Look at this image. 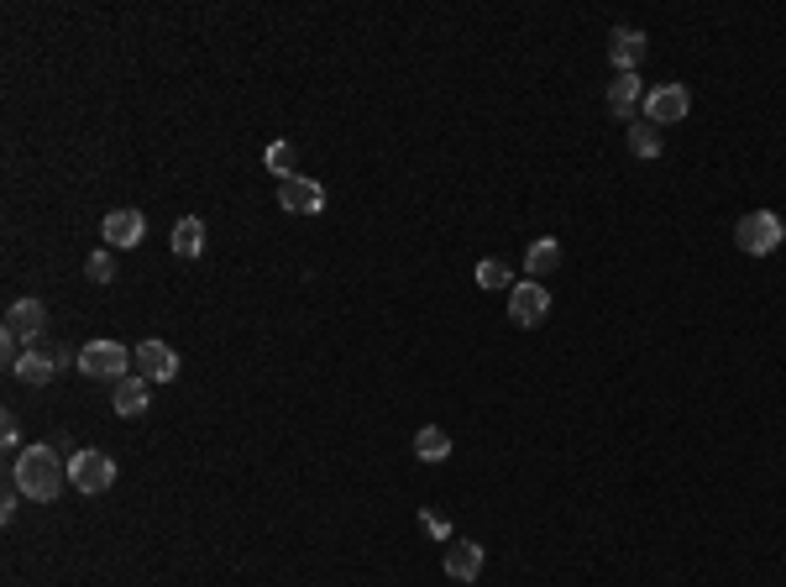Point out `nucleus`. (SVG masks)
<instances>
[{
  "mask_svg": "<svg viewBox=\"0 0 786 587\" xmlns=\"http://www.w3.org/2000/svg\"><path fill=\"white\" fill-rule=\"evenodd\" d=\"M645 53H650V43H645L640 26H614V37H608V58H614V69L635 74Z\"/></svg>",
  "mask_w": 786,
  "mask_h": 587,
  "instance_id": "nucleus-11",
  "label": "nucleus"
},
{
  "mask_svg": "<svg viewBox=\"0 0 786 587\" xmlns=\"http://www.w3.org/2000/svg\"><path fill=\"white\" fill-rule=\"evenodd\" d=\"M734 241H739V252H750V258H771V252L786 241L782 215H776V211H750L734 226Z\"/></svg>",
  "mask_w": 786,
  "mask_h": 587,
  "instance_id": "nucleus-2",
  "label": "nucleus"
},
{
  "mask_svg": "<svg viewBox=\"0 0 786 587\" xmlns=\"http://www.w3.org/2000/svg\"><path fill=\"white\" fill-rule=\"evenodd\" d=\"M100 232H105V247H111V252H126V247H137L147 236V221H143V211H111Z\"/></svg>",
  "mask_w": 786,
  "mask_h": 587,
  "instance_id": "nucleus-12",
  "label": "nucleus"
},
{
  "mask_svg": "<svg viewBox=\"0 0 786 587\" xmlns=\"http://www.w3.org/2000/svg\"><path fill=\"white\" fill-rule=\"evenodd\" d=\"M111 399H116V415H126V420H137L147 409V377L143 373H126L111 383Z\"/></svg>",
  "mask_w": 786,
  "mask_h": 587,
  "instance_id": "nucleus-14",
  "label": "nucleus"
},
{
  "mask_svg": "<svg viewBox=\"0 0 786 587\" xmlns=\"http://www.w3.org/2000/svg\"><path fill=\"white\" fill-rule=\"evenodd\" d=\"M441 566H446L452 583H477V577H482V545L477 541H446Z\"/></svg>",
  "mask_w": 786,
  "mask_h": 587,
  "instance_id": "nucleus-10",
  "label": "nucleus"
},
{
  "mask_svg": "<svg viewBox=\"0 0 786 587\" xmlns=\"http://www.w3.org/2000/svg\"><path fill=\"white\" fill-rule=\"evenodd\" d=\"M137 373H143L147 383H173V377H179V352H173L168 341H158V336H147L143 347H137Z\"/></svg>",
  "mask_w": 786,
  "mask_h": 587,
  "instance_id": "nucleus-8",
  "label": "nucleus"
},
{
  "mask_svg": "<svg viewBox=\"0 0 786 587\" xmlns=\"http://www.w3.org/2000/svg\"><path fill=\"white\" fill-rule=\"evenodd\" d=\"M546 315H550L546 283L524 279V283H514V289H509V320H514V326H540Z\"/></svg>",
  "mask_w": 786,
  "mask_h": 587,
  "instance_id": "nucleus-6",
  "label": "nucleus"
},
{
  "mask_svg": "<svg viewBox=\"0 0 786 587\" xmlns=\"http://www.w3.org/2000/svg\"><path fill=\"white\" fill-rule=\"evenodd\" d=\"M645 121L650 126H676V121H687L692 111V94L687 84H656V90H645Z\"/></svg>",
  "mask_w": 786,
  "mask_h": 587,
  "instance_id": "nucleus-5",
  "label": "nucleus"
},
{
  "mask_svg": "<svg viewBox=\"0 0 786 587\" xmlns=\"http://www.w3.org/2000/svg\"><path fill=\"white\" fill-rule=\"evenodd\" d=\"M173 252H179V258H200V252H205V221H200V215H184V221L173 226Z\"/></svg>",
  "mask_w": 786,
  "mask_h": 587,
  "instance_id": "nucleus-17",
  "label": "nucleus"
},
{
  "mask_svg": "<svg viewBox=\"0 0 786 587\" xmlns=\"http://www.w3.org/2000/svg\"><path fill=\"white\" fill-rule=\"evenodd\" d=\"M477 283H482V289H503V294H509V289H514V273H509L499 258H488V262H477Z\"/></svg>",
  "mask_w": 786,
  "mask_h": 587,
  "instance_id": "nucleus-20",
  "label": "nucleus"
},
{
  "mask_svg": "<svg viewBox=\"0 0 786 587\" xmlns=\"http://www.w3.org/2000/svg\"><path fill=\"white\" fill-rule=\"evenodd\" d=\"M262 163H267L273 173H278V184H284V179H294V142H273Z\"/></svg>",
  "mask_w": 786,
  "mask_h": 587,
  "instance_id": "nucleus-21",
  "label": "nucleus"
},
{
  "mask_svg": "<svg viewBox=\"0 0 786 587\" xmlns=\"http://www.w3.org/2000/svg\"><path fill=\"white\" fill-rule=\"evenodd\" d=\"M84 279L90 283H111L116 279V252L105 247V252H90V262H84Z\"/></svg>",
  "mask_w": 786,
  "mask_h": 587,
  "instance_id": "nucleus-22",
  "label": "nucleus"
},
{
  "mask_svg": "<svg viewBox=\"0 0 786 587\" xmlns=\"http://www.w3.org/2000/svg\"><path fill=\"white\" fill-rule=\"evenodd\" d=\"M11 483L22 488V498L32 504H53V498L69 488V462L58 456V447H26L11 462Z\"/></svg>",
  "mask_w": 786,
  "mask_h": 587,
  "instance_id": "nucleus-1",
  "label": "nucleus"
},
{
  "mask_svg": "<svg viewBox=\"0 0 786 587\" xmlns=\"http://www.w3.org/2000/svg\"><path fill=\"white\" fill-rule=\"evenodd\" d=\"M640 100H645L640 74H614V84H608V111L624 121L629 111H635V105H640Z\"/></svg>",
  "mask_w": 786,
  "mask_h": 587,
  "instance_id": "nucleus-15",
  "label": "nucleus"
},
{
  "mask_svg": "<svg viewBox=\"0 0 786 587\" xmlns=\"http://www.w3.org/2000/svg\"><path fill=\"white\" fill-rule=\"evenodd\" d=\"M414 456H420V462H446V456H452V436H446L441 425H425V430L414 436Z\"/></svg>",
  "mask_w": 786,
  "mask_h": 587,
  "instance_id": "nucleus-18",
  "label": "nucleus"
},
{
  "mask_svg": "<svg viewBox=\"0 0 786 587\" xmlns=\"http://www.w3.org/2000/svg\"><path fill=\"white\" fill-rule=\"evenodd\" d=\"M43 330H48V309L37 305V300H16V305L5 309V336H16L22 347H37Z\"/></svg>",
  "mask_w": 786,
  "mask_h": 587,
  "instance_id": "nucleus-9",
  "label": "nucleus"
},
{
  "mask_svg": "<svg viewBox=\"0 0 786 587\" xmlns=\"http://www.w3.org/2000/svg\"><path fill=\"white\" fill-rule=\"evenodd\" d=\"M64 362H69L64 352H43V347H26L22 362H16L11 373L22 377V383H32V388H43V383H53V377H58V368H64Z\"/></svg>",
  "mask_w": 786,
  "mask_h": 587,
  "instance_id": "nucleus-13",
  "label": "nucleus"
},
{
  "mask_svg": "<svg viewBox=\"0 0 786 587\" xmlns=\"http://www.w3.org/2000/svg\"><path fill=\"white\" fill-rule=\"evenodd\" d=\"M629 153H635V158H661V126L635 121V126H629Z\"/></svg>",
  "mask_w": 786,
  "mask_h": 587,
  "instance_id": "nucleus-19",
  "label": "nucleus"
},
{
  "mask_svg": "<svg viewBox=\"0 0 786 587\" xmlns=\"http://www.w3.org/2000/svg\"><path fill=\"white\" fill-rule=\"evenodd\" d=\"M69 483H73V494H105L116 483V462L105 451H73Z\"/></svg>",
  "mask_w": 786,
  "mask_h": 587,
  "instance_id": "nucleus-3",
  "label": "nucleus"
},
{
  "mask_svg": "<svg viewBox=\"0 0 786 587\" xmlns=\"http://www.w3.org/2000/svg\"><path fill=\"white\" fill-rule=\"evenodd\" d=\"M137 362V352H126L121 341H90L84 352H79V373L84 377H126V368Z\"/></svg>",
  "mask_w": 786,
  "mask_h": 587,
  "instance_id": "nucleus-4",
  "label": "nucleus"
},
{
  "mask_svg": "<svg viewBox=\"0 0 786 587\" xmlns=\"http://www.w3.org/2000/svg\"><path fill=\"white\" fill-rule=\"evenodd\" d=\"M524 268H529V279L540 283L550 268H561V241H556V236H540V241H529V252H524Z\"/></svg>",
  "mask_w": 786,
  "mask_h": 587,
  "instance_id": "nucleus-16",
  "label": "nucleus"
},
{
  "mask_svg": "<svg viewBox=\"0 0 786 587\" xmlns=\"http://www.w3.org/2000/svg\"><path fill=\"white\" fill-rule=\"evenodd\" d=\"M420 524H425V535H435V541H452V524H446L441 515H430V509H425V515H420Z\"/></svg>",
  "mask_w": 786,
  "mask_h": 587,
  "instance_id": "nucleus-23",
  "label": "nucleus"
},
{
  "mask_svg": "<svg viewBox=\"0 0 786 587\" xmlns=\"http://www.w3.org/2000/svg\"><path fill=\"white\" fill-rule=\"evenodd\" d=\"M278 205H284L288 215H320L326 211V184H315V179H305V173H294V179L278 184Z\"/></svg>",
  "mask_w": 786,
  "mask_h": 587,
  "instance_id": "nucleus-7",
  "label": "nucleus"
}]
</instances>
